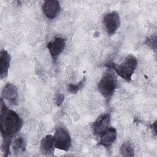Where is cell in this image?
<instances>
[{
	"label": "cell",
	"instance_id": "10",
	"mask_svg": "<svg viewBox=\"0 0 157 157\" xmlns=\"http://www.w3.org/2000/svg\"><path fill=\"white\" fill-rule=\"evenodd\" d=\"M116 137V129L113 127H110L102 134L99 144L105 147H109L114 142Z\"/></svg>",
	"mask_w": 157,
	"mask_h": 157
},
{
	"label": "cell",
	"instance_id": "15",
	"mask_svg": "<svg viewBox=\"0 0 157 157\" xmlns=\"http://www.w3.org/2000/svg\"><path fill=\"white\" fill-rule=\"evenodd\" d=\"M86 81V78L84 77L77 84L70 83L68 85V91L72 94H76L84 85Z\"/></svg>",
	"mask_w": 157,
	"mask_h": 157
},
{
	"label": "cell",
	"instance_id": "5",
	"mask_svg": "<svg viewBox=\"0 0 157 157\" xmlns=\"http://www.w3.org/2000/svg\"><path fill=\"white\" fill-rule=\"evenodd\" d=\"M103 23L107 33L110 35L113 34L120 25L118 13L117 12H112L105 14L103 18Z\"/></svg>",
	"mask_w": 157,
	"mask_h": 157
},
{
	"label": "cell",
	"instance_id": "13",
	"mask_svg": "<svg viewBox=\"0 0 157 157\" xmlns=\"http://www.w3.org/2000/svg\"><path fill=\"white\" fill-rule=\"evenodd\" d=\"M120 153L122 156L128 157V156H133L134 155V151L133 147L131 144L128 142H124L122 144L120 147Z\"/></svg>",
	"mask_w": 157,
	"mask_h": 157
},
{
	"label": "cell",
	"instance_id": "3",
	"mask_svg": "<svg viewBox=\"0 0 157 157\" xmlns=\"http://www.w3.org/2000/svg\"><path fill=\"white\" fill-rule=\"evenodd\" d=\"M117 87V79L113 72L109 69L102 75L98 85V88L102 95L110 98Z\"/></svg>",
	"mask_w": 157,
	"mask_h": 157
},
{
	"label": "cell",
	"instance_id": "6",
	"mask_svg": "<svg viewBox=\"0 0 157 157\" xmlns=\"http://www.w3.org/2000/svg\"><path fill=\"white\" fill-rule=\"evenodd\" d=\"M42 10L46 17L53 19L60 13L61 6L59 2L56 0L47 1L43 4Z\"/></svg>",
	"mask_w": 157,
	"mask_h": 157
},
{
	"label": "cell",
	"instance_id": "2",
	"mask_svg": "<svg viewBox=\"0 0 157 157\" xmlns=\"http://www.w3.org/2000/svg\"><path fill=\"white\" fill-rule=\"evenodd\" d=\"M137 65V61L136 58L132 55L126 57L124 61L121 64L117 65L114 63L108 64L109 68H113L115 72L122 78L126 81L131 80L132 75L134 74L135 69Z\"/></svg>",
	"mask_w": 157,
	"mask_h": 157
},
{
	"label": "cell",
	"instance_id": "9",
	"mask_svg": "<svg viewBox=\"0 0 157 157\" xmlns=\"http://www.w3.org/2000/svg\"><path fill=\"white\" fill-rule=\"evenodd\" d=\"M10 56L6 50H2L0 54V77L3 79L6 77L10 66Z\"/></svg>",
	"mask_w": 157,
	"mask_h": 157
},
{
	"label": "cell",
	"instance_id": "4",
	"mask_svg": "<svg viewBox=\"0 0 157 157\" xmlns=\"http://www.w3.org/2000/svg\"><path fill=\"white\" fill-rule=\"evenodd\" d=\"M55 148L65 151H67L71 146V139L70 134L64 128H57L53 136Z\"/></svg>",
	"mask_w": 157,
	"mask_h": 157
},
{
	"label": "cell",
	"instance_id": "8",
	"mask_svg": "<svg viewBox=\"0 0 157 157\" xmlns=\"http://www.w3.org/2000/svg\"><path fill=\"white\" fill-rule=\"evenodd\" d=\"M66 46V41L65 39L58 37L55 38L54 40L52 42H49L47 44V48L50 53V55L55 58L58 56L64 49Z\"/></svg>",
	"mask_w": 157,
	"mask_h": 157
},
{
	"label": "cell",
	"instance_id": "1",
	"mask_svg": "<svg viewBox=\"0 0 157 157\" xmlns=\"http://www.w3.org/2000/svg\"><path fill=\"white\" fill-rule=\"evenodd\" d=\"M22 120L13 110L9 109L1 101L0 113V128L3 140H11L22 126Z\"/></svg>",
	"mask_w": 157,
	"mask_h": 157
},
{
	"label": "cell",
	"instance_id": "16",
	"mask_svg": "<svg viewBox=\"0 0 157 157\" xmlns=\"http://www.w3.org/2000/svg\"><path fill=\"white\" fill-rule=\"evenodd\" d=\"M63 100H64V95L61 93L58 94L56 98V104H57V105L58 106L61 105L63 102Z\"/></svg>",
	"mask_w": 157,
	"mask_h": 157
},
{
	"label": "cell",
	"instance_id": "11",
	"mask_svg": "<svg viewBox=\"0 0 157 157\" xmlns=\"http://www.w3.org/2000/svg\"><path fill=\"white\" fill-rule=\"evenodd\" d=\"M55 148L53 136L52 135H47L41 140L40 150L44 155H52L54 152Z\"/></svg>",
	"mask_w": 157,
	"mask_h": 157
},
{
	"label": "cell",
	"instance_id": "14",
	"mask_svg": "<svg viewBox=\"0 0 157 157\" xmlns=\"http://www.w3.org/2000/svg\"><path fill=\"white\" fill-rule=\"evenodd\" d=\"M13 150L14 153H22L25 151V144L22 137H18L15 139L13 143Z\"/></svg>",
	"mask_w": 157,
	"mask_h": 157
},
{
	"label": "cell",
	"instance_id": "7",
	"mask_svg": "<svg viewBox=\"0 0 157 157\" xmlns=\"http://www.w3.org/2000/svg\"><path fill=\"white\" fill-rule=\"evenodd\" d=\"M110 117L108 113L99 117L93 123V130L95 135H102L108 128Z\"/></svg>",
	"mask_w": 157,
	"mask_h": 157
},
{
	"label": "cell",
	"instance_id": "12",
	"mask_svg": "<svg viewBox=\"0 0 157 157\" xmlns=\"http://www.w3.org/2000/svg\"><path fill=\"white\" fill-rule=\"evenodd\" d=\"M2 96L7 100L14 101L18 96V91L16 86L12 83H7L2 90Z\"/></svg>",
	"mask_w": 157,
	"mask_h": 157
}]
</instances>
